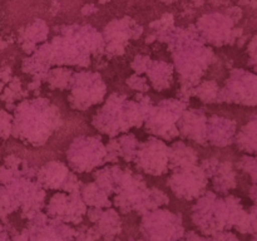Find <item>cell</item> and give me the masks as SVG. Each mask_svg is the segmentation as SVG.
<instances>
[{"instance_id":"1","label":"cell","mask_w":257,"mask_h":241,"mask_svg":"<svg viewBox=\"0 0 257 241\" xmlns=\"http://www.w3.org/2000/svg\"><path fill=\"white\" fill-rule=\"evenodd\" d=\"M141 231L148 241H178L185 233L181 216L167 210L147 212L141 223Z\"/></svg>"},{"instance_id":"2","label":"cell","mask_w":257,"mask_h":241,"mask_svg":"<svg viewBox=\"0 0 257 241\" xmlns=\"http://www.w3.org/2000/svg\"><path fill=\"white\" fill-rule=\"evenodd\" d=\"M48 213L63 222L78 223L85 213V205L77 196L67 197L64 195H57L48 206Z\"/></svg>"},{"instance_id":"3","label":"cell","mask_w":257,"mask_h":241,"mask_svg":"<svg viewBox=\"0 0 257 241\" xmlns=\"http://www.w3.org/2000/svg\"><path fill=\"white\" fill-rule=\"evenodd\" d=\"M88 217L95 223L97 231L100 235L114 236L120 232V218L114 210H99L94 208L88 212Z\"/></svg>"},{"instance_id":"4","label":"cell","mask_w":257,"mask_h":241,"mask_svg":"<svg viewBox=\"0 0 257 241\" xmlns=\"http://www.w3.org/2000/svg\"><path fill=\"white\" fill-rule=\"evenodd\" d=\"M100 233L97 228L92 227H80L75 231V241H98Z\"/></svg>"},{"instance_id":"5","label":"cell","mask_w":257,"mask_h":241,"mask_svg":"<svg viewBox=\"0 0 257 241\" xmlns=\"http://www.w3.org/2000/svg\"><path fill=\"white\" fill-rule=\"evenodd\" d=\"M206 241H238L237 236L230 231H218V232L210 235Z\"/></svg>"},{"instance_id":"6","label":"cell","mask_w":257,"mask_h":241,"mask_svg":"<svg viewBox=\"0 0 257 241\" xmlns=\"http://www.w3.org/2000/svg\"><path fill=\"white\" fill-rule=\"evenodd\" d=\"M248 232H253L257 235V206L248 213Z\"/></svg>"},{"instance_id":"7","label":"cell","mask_w":257,"mask_h":241,"mask_svg":"<svg viewBox=\"0 0 257 241\" xmlns=\"http://www.w3.org/2000/svg\"><path fill=\"white\" fill-rule=\"evenodd\" d=\"M180 241H206V240L203 237H201L198 233H196L195 231H190L188 233H186V236L182 238V240L180 238Z\"/></svg>"},{"instance_id":"8","label":"cell","mask_w":257,"mask_h":241,"mask_svg":"<svg viewBox=\"0 0 257 241\" xmlns=\"http://www.w3.org/2000/svg\"><path fill=\"white\" fill-rule=\"evenodd\" d=\"M103 241H119V240H115V238L113 237V236H107V237H105Z\"/></svg>"},{"instance_id":"9","label":"cell","mask_w":257,"mask_h":241,"mask_svg":"<svg viewBox=\"0 0 257 241\" xmlns=\"http://www.w3.org/2000/svg\"><path fill=\"white\" fill-rule=\"evenodd\" d=\"M251 241H257V235H256V236H255V237H253V238H252V240H251Z\"/></svg>"}]
</instances>
